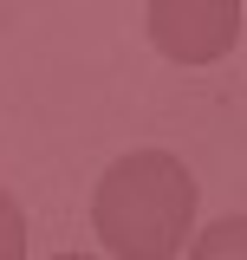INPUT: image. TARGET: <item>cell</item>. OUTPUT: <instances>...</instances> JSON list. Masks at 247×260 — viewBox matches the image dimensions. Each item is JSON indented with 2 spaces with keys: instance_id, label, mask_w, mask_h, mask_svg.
<instances>
[{
  "instance_id": "1",
  "label": "cell",
  "mask_w": 247,
  "mask_h": 260,
  "mask_svg": "<svg viewBox=\"0 0 247 260\" xmlns=\"http://www.w3.org/2000/svg\"><path fill=\"white\" fill-rule=\"evenodd\" d=\"M91 221L117 260H169L195 221V182L169 150H137L104 169Z\"/></svg>"
},
{
  "instance_id": "2",
  "label": "cell",
  "mask_w": 247,
  "mask_h": 260,
  "mask_svg": "<svg viewBox=\"0 0 247 260\" xmlns=\"http://www.w3.org/2000/svg\"><path fill=\"white\" fill-rule=\"evenodd\" d=\"M150 39L176 65H208L241 39V0H150Z\"/></svg>"
},
{
  "instance_id": "3",
  "label": "cell",
  "mask_w": 247,
  "mask_h": 260,
  "mask_svg": "<svg viewBox=\"0 0 247 260\" xmlns=\"http://www.w3.org/2000/svg\"><path fill=\"white\" fill-rule=\"evenodd\" d=\"M189 260H247V221H241V215L215 221L202 241H195V254H189Z\"/></svg>"
},
{
  "instance_id": "4",
  "label": "cell",
  "mask_w": 247,
  "mask_h": 260,
  "mask_svg": "<svg viewBox=\"0 0 247 260\" xmlns=\"http://www.w3.org/2000/svg\"><path fill=\"white\" fill-rule=\"evenodd\" d=\"M26 254V215H20V202L0 189V260H20Z\"/></svg>"
},
{
  "instance_id": "5",
  "label": "cell",
  "mask_w": 247,
  "mask_h": 260,
  "mask_svg": "<svg viewBox=\"0 0 247 260\" xmlns=\"http://www.w3.org/2000/svg\"><path fill=\"white\" fill-rule=\"evenodd\" d=\"M59 260H91V254H59Z\"/></svg>"
}]
</instances>
